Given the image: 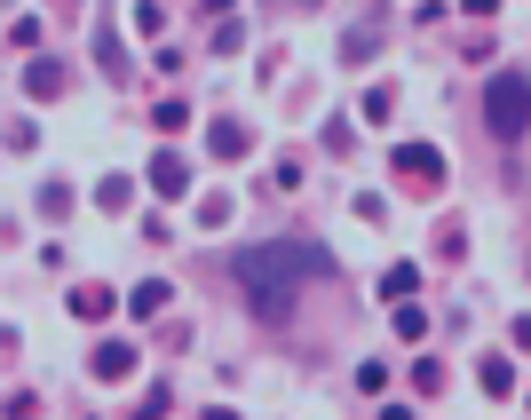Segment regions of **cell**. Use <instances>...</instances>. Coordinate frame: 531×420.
<instances>
[{"mask_svg":"<svg viewBox=\"0 0 531 420\" xmlns=\"http://www.w3.org/2000/svg\"><path fill=\"white\" fill-rule=\"evenodd\" d=\"M333 278V254L310 246V238H270V246H246L238 254V286L262 317H286L302 286H325Z\"/></svg>","mask_w":531,"mask_h":420,"instance_id":"cell-1","label":"cell"},{"mask_svg":"<svg viewBox=\"0 0 531 420\" xmlns=\"http://www.w3.org/2000/svg\"><path fill=\"white\" fill-rule=\"evenodd\" d=\"M484 127H492L500 143H516L531 127V80L524 72H492V88H484Z\"/></svg>","mask_w":531,"mask_h":420,"instance_id":"cell-2","label":"cell"},{"mask_svg":"<svg viewBox=\"0 0 531 420\" xmlns=\"http://www.w3.org/2000/svg\"><path fill=\"white\" fill-rule=\"evenodd\" d=\"M389 167H397L413 191H436V183H444V151H436V143H397V159H389Z\"/></svg>","mask_w":531,"mask_h":420,"instance_id":"cell-3","label":"cell"},{"mask_svg":"<svg viewBox=\"0 0 531 420\" xmlns=\"http://www.w3.org/2000/svg\"><path fill=\"white\" fill-rule=\"evenodd\" d=\"M151 191H159V199H183V191H191V167H183V151H159V159H151Z\"/></svg>","mask_w":531,"mask_h":420,"instance_id":"cell-4","label":"cell"},{"mask_svg":"<svg viewBox=\"0 0 531 420\" xmlns=\"http://www.w3.org/2000/svg\"><path fill=\"white\" fill-rule=\"evenodd\" d=\"M246 143H254V135H246L238 119H222V127H207V151H214V159H238Z\"/></svg>","mask_w":531,"mask_h":420,"instance_id":"cell-5","label":"cell"},{"mask_svg":"<svg viewBox=\"0 0 531 420\" xmlns=\"http://www.w3.org/2000/svg\"><path fill=\"white\" fill-rule=\"evenodd\" d=\"M96 373H104V381H127V373H135V349H127V341H104V349H96Z\"/></svg>","mask_w":531,"mask_h":420,"instance_id":"cell-6","label":"cell"},{"mask_svg":"<svg viewBox=\"0 0 531 420\" xmlns=\"http://www.w3.org/2000/svg\"><path fill=\"white\" fill-rule=\"evenodd\" d=\"M476 381H484L492 397H516V365H508V357H484V365H476Z\"/></svg>","mask_w":531,"mask_h":420,"instance_id":"cell-7","label":"cell"},{"mask_svg":"<svg viewBox=\"0 0 531 420\" xmlns=\"http://www.w3.org/2000/svg\"><path fill=\"white\" fill-rule=\"evenodd\" d=\"M72 317H88V325L111 317V286H72Z\"/></svg>","mask_w":531,"mask_h":420,"instance_id":"cell-8","label":"cell"},{"mask_svg":"<svg viewBox=\"0 0 531 420\" xmlns=\"http://www.w3.org/2000/svg\"><path fill=\"white\" fill-rule=\"evenodd\" d=\"M127 310H135V317H159V310H167V278H143V286L127 294Z\"/></svg>","mask_w":531,"mask_h":420,"instance_id":"cell-9","label":"cell"},{"mask_svg":"<svg viewBox=\"0 0 531 420\" xmlns=\"http://www.w3.org/2000/svg\"><path fill=\"white\" fill-rule=\"evenodd\" d=\"M413 286H421V270H413V262H397V270H381V294H389V302H397V294H413Z\"/></svg>","mask_w":531,"mask_h":420,"instance_id":"cell-10","label":"cell"},{"mask_svg":"<svg viewBox=\"0 0 531 420\" xmlns=\"http://www.w3.org/2000/svg\"><path fill=\"white\" fill-rule=\"evenodd\" d=\"M24 80H32V96H56V88H64V64H32Z\"/></svg>","mask_w":531,"mask_h":420,"instance_id":"cell-11","label":"cell"},{"mask_svg":"<svg viewBox=\"0 0 531 420\" xmlns=\"http://www.w3.org/2000/svg\"><path fill=\"white\" fill-rule=\"evenodd\" d=\"M96 199H104V207L119 214V207H127V199H135V191H127V175H104V183H96Z\"/></svg>","mask_w":531,"mask_h":420,"instance_id":"cell-12","label":"cell"},{"mask_svg":"<svg viewBox=\"0 0 531 420\" xmlns=\"http://www.w3.org/2000/svg\"><path fill=\"white\" fill-rule=\"evenodd\" d=\"M413 389H421V397H436V389H444V365H436V357H421V365H413Z\"/></svg>","mask_w":531,"mask_h":420,"instance_id":"cell-13","label":"cell"},{"mask_svg":"<svg viewBox=\"0 0 531 420\" xmlns=\"http://www.w3.org/2000/svg\"><path fill=\"white\" fill-rule=\"evenodd\" d=\"M183 119H191V111H183V104H175V96H167V104H159V111H151V127H159V135H175V127H183Z\"/></svg>","mask_w":531,"mask_h":420,"instance_id":"cell-14","label":"cell"},{"mask_svg":"<svg viewBox=\"0 0 531 420\" xmlns=\"http://www.w3.org/2000/svg\"><path fill=\"white\" fill-rule=\"evenodd\" d=\"M397 111V88H365V119H389Z\"/></svg>","mask_w":531,"mask_h":420,"instance_id":"cell-15","label":"cell"},{"mask_svg":"<svg viewBox=\"0 0 531 420\" xmlns=\"http://www.w3.org/2000/svg\"><path fill=\"white\" fill-rule=\"evenodd\" d=\"M381 420H413V405H381Z\"/></svg>","mask_w":531,"mask_h":420,"instance_id":"cell-16","label":"cell"},{"mask_svg":"<svg viewBox=\"0 0 531 420\" xmlns=\"http://www.w3.org/2000/svg\"><path fill=\"white\" fill-rule=\"evenodd\" d=\"M207 420H238V413H230V405H214V413H207Z\"/></svg>","mask_w":531,"mask_h":420,"instance_id":"cell-17","label":"cell"}]
</instances>
